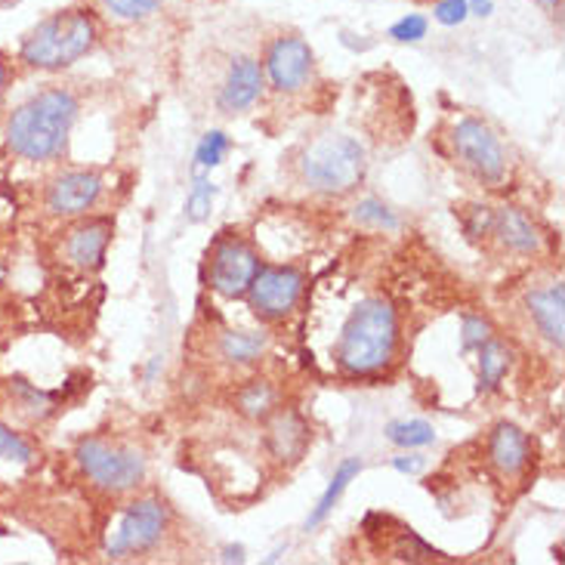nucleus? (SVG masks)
<instances>
[{"mask_svg":"<svg viewBox=\"0 0 565 565\" xmlns=\"http://www.w3.org/2000/svg\"><path fill=\"white\" fill-rule=\"evenodd\" d=\"M529 312L535 319V328L551 340L553 347L565 343V290L563 285H547L529 294Z\"/></svg>","mask_w":565,"mask_h":565,"instance_id":"nucleus-14","label":"nucleus"},{"mask_svg":"<svg viewBox=\"0 0 565 565\" xmlns=\"http://www.w3.org/2000/svg\"><path fill=\"white\" fill-rule=\"evenodd\" d=\"M3 84H7V65L0 60V99H3Z\"/></svg>","mask_w":565,"mask_h":565,"instance_id":"nucleus-35","label":"nucleus"},{"mask_svg":"<svg viewBox=\"0 0 565 565\" xmlns=\"http://www.w3.org/2000/svg\"><path fill=\"white\" fill-rule=\"evenodd\" d=\"M355 220H359V223H371V226H381V230H396L398 226V220L390 214V207L374 199L362 201V204L355 207Z\"/></svg>","mask_w":565,"mask_h":565,"instance_id":"nucleus-27","label":"nucleus"},{"mask_svg":"<svg viewBox=\"0 0 565 565\" xmlns=\"http://www.w3.org/2000/svg\"><path fill=\"white\" fill-rule=\"evenodd\" d=\"M245 297L260 319H285L303 297V276L290 266H260V273L254 276Z\"/></svg>","mask_w":565,"mask_h":565,"instance_id":"nucleus-8","label":"nucleus"},{"mask_svg":"<svg viewBox=\"0 0 565 565\" xmlns=\"http://www.w3.org/2000/svg\"><path fill=\"white\" fill-rule=\"evenodd\" d=\"M93 44H96V19L90 10H62L25 34L19 56L31 68L60 72L75 65L81 56H87Z\"/></svg>","mask_w":565,"mask_h":565,"instance_id":"nucleus-3","label":"nucleus"},{"mask_svg":"<svg viewBox=\"0 0 565 565\" xmlns=\"http://www.w3.org/2000/svg\"><path fill=\"white\" fill-rule=\"evenodd\" d=\"M257 273H260V257L245 242L226 238V242H220L214 247V257H211V288L220 297H230V300L245 297Z\"/></svg>","mask_w":565,"mask_h":565,"instance_id":"nucleus-9","label":"nucleus"},{"mask_svg":"<svg viewBox=\"0 0 565 565\" xmlns=\"http://www.w3.org/2000/svg\"><path fill=\"white\" fill-rule=\"evenodd\" d=\"M300 173L309 189L324 195H343L365 177V149L347 134H324L303 149Z\"/></svg>","mask_w":565,"mask_h":565,"instance_id":"nucleus-4","label":"nucleus"},{"mask_svg":"<svg viewBox=\"0 0 565 565\" xmlns=\"http://www.w3.org/2000/svg\"><path fill=\"white\" fill-rule=\"evenodd\" d=\"M108 13H115L118 19L127 22H139V19H149L158 10L161 0H103Z\"/></svg>","mask_w":565,"mask_h":565,"instance_id":"nucleus-26","label":"nucleus"},{"mask_svg":"<svg viewBox=\"0 0 565 565\" xmlns=\"http://www.w3.org/2000/svg\"><path fill=\"white\" fill-rule=\"evenodd\" d=\"M489 337L491 324L482 316H463V324H460V343H463V350H479Z\"/></svg>","mask_w":565,"mask_h":565,"instance_id":"nucleus-29","label":"nucleus"},{"mask_svg":"<svg viewBox=\"0 0 565 565\" xmlns=\"http://www.w3.org/2000/svg\"><path fill=\"white\" fill-rule=\"evenodd\" d=\"M0 3H10V0H0Z\"/></svg>","mask_w":565,"mask_h":565,"instance_id":"nucleus-36","label":"nucleus"},{"mask_svg":"<svg viewBox=\"0 0 565 565\" xmlns=\"http://www.w3.org/2000/svg\"><path fill=\"white\" fill-rule=\"evenodd\" d=\"M0 458L19 460V463H31V460H34V451H31V445L25 443L22 436H15L13 429L0 424Z\"/></svg>","mask_w":565,"mask_h":565,"instance_id":"nucleus-28","label":"nucleus"},{"mask_svg":"<svg viewBox=\"0 0 565 565\" xmlns=\"http://www.w3.org/2000/svg\"><path fill=\"white\" fill-rule=\"evenodd\" d=\"M433 15H436V22H439V25L455 29V25H460V22H467V19H470V3H467V0H439V3H436V10H433Z\"/></svg>","mask_w":565,"mask_h":565,"instance_id":"nucleus-30","label":"nucleus"},{"mask_svg":"<svg viewBox=\"0 0 565 565\" xmlns=\"http://www.w3.org/2000/svg\"><path fill=\"white\" fill-rule=\"evenodd\" d=\"M309 443V427L303 417L294 412H273L269 414V429H266V445L269 451L281 460H297L306 451Z\"/></svg>","mask_w":565,"mask_h":565,"instance_id":"nucleus-15","label":"nucleus"},{"mask_svg":"<svg viewBox=\"0 0 565 565\" xmlns=\"http://www.w3.org/2000/svg\"><path fill=\"white\" fill-rule=\"evenodd\" d=\"M75 460L96 489L111 491V494L134 491L146 479V458L124 445L81 439L75 448Z\"/></svg>","mask_w":565,"mask_h":565,"instance_id":"nucleus-5","label":"nucleus"},{"mask_svg":"<svg viewBox=\"0 0 565 565\" xmlns=\"http://www.w3.org/2000/svg\"><path fill=\"white\" fill-rule=\"evenodd\" d=\"M164 525H168V510L158 498L134 501L124 510L115 532L108 537L106 553L111 559H124V556H134V553L152 551L164 535Z\"/></svg>","mask_w":565,"mask_h":565,"instance_id":"nucleus-6","label":"nucleus"},{"mask_svg":"<svg viewBox=\"0 0 565 565\" xmlns=\"http://www.w3.org/2000/svg\"><path fill=\"white\" fill-rule=\"evenodd\" d=\"M491 226H494V211H491V207H473L470 216H467V235H470V238L489 235Z\"/></svg>","mask_w":565,"mask_h":565,"instance_id":"nucleus-31","label":"nucleus"},{"mask_svg":"<svg viewBox=\"0 0 565 565\" xmlns=\"http://www.w3.org/2000/svg\"><path fill=\"white\" fill-rule=\"evenodd\" d=\"M451 146H455L460 161L473 170L479 180H486V183H501L504 180V149H501V139L494 137V130L486 121L460 118L455 124V134H451Z\"/></svg>","mask_w":565,"mask_h":565,"instance_id":"nucleus-7","label":"nucleus"},{"mask_svg":"<svg viewBox=\"0 0 565 565\" xmlns=\"http://www.w3.org/2000/svg\"><path fill=\"white\" fill-rule=\"evenodd\" d=\"M537 7L544 10V13H551V15H563V0H537Z\"/></svg>","mask_w":565,"mask_h":565,"instance_id":"nucleus-34","label":"nucleus"},{"mask_svg":"<svg viewBox=\"0 0 565 565\" xmlns=\"http://www.w3.org/2000/svg\"><path fill=\"white\" fill-rule=\"evenodd\" d=\"M510 362H513V352L507 343L489 337L482 347H479V390L489 393L498 383L504 381V374L510 371Z\"/></svg>","mask_w":565,"mask_h":565,"instance_id":"nucleus-19","label":"nucleus"},{"mask_svg":"<svg viewBox=\"0 0 565 565\" xmlns=\"http://www.w3.org/2000/svg\"><path fill=\"white\" fill-rule=\"evenodd\" d=\"M108 238H111V223L108 220H90L84 226H77L68 242H65V254L68 260L81 266V269H96L103 257H106Z\"/></svg>","mask_w":565,"mask_h":565,"instance_id":"nucleus-16","label":"nucleus"},{"mask_svg":"<svg viewBox=\"0 0 565 565\" xmlns=\"http://www.w3.org/2000/svg\"><path fill=\"white\" fill-rule=\"evenodd\" d=\"M398 316L390 300L371 297L350 312L337 340V365L347 374H377L396 359Z\"/></svg>","mask_w":565,"mask_h":565,"instance_id":"nucleus-2","label":"nucleus"},{"mask_svg":"<svg viewBox=\"0 0 565 565\" xmlns=\"http://www.w3.org/2000/svg\"><path fill=\"white\" fill-rule=\"evenodd\" d=\"M309 72H312V46L306 44L303 38L290 34V38H278L276 44L269 46L266 75L278 93L300 90Z\"/></svg>","mask_w":565,"mask_h":565,"instance_id":"nucleus-10","label":"nucleus"},{"mask_svg":"<svg viewBox=\"0 0 565 565\" xmlns=\"http://www.w3.org/2000/svg\"><path fill=\"white\" fill-rule=\"evenodd\" d=\"M214 195L216 189L204 177L199 173V180L192 185V195L185 201V216H189V223H201V220H207L211 216V207H214Z\"/></svg>","mask_w":565,"mask_h":565,"instance_id":"nucleus-23","label":"nucleus"},{"mask_svg":"<svg viewBox=\"0 0 565 565\" xmlns=\"http://www.w3.org/2000/svg\"><path fill=\"white\" fill-rule=\"evenodd\" d=\"M263 90V68L260 62L250 56H238L232 62L226 84L220 90V106L226 111H245L257 103V96Z\"/></svg>","mask_w":565,"mask_h":565,"instance_id":"nucleus-12","label":"nucleus"},{"mask_svg":"<svg viewBox=\"0 0 565 565\" xmlns=\"http://www.w3.org/2000/svg\"><path fill=\"white\" fill-rule=\"evenodd\" d=\"M77 99L68 90H44L15 108L7 121V146L25 161H50L65 149Z\"/></svg>","mask_w":565,"mask_h":565,"instance_id":"nucleus-1","label":"nucleus"},{"mask_svg":"<svg viewBox=\"0 0 565 565\" xmlns=\"http://www.w3.org/2000/svg\"><path fill=\"white\" fill-rule=\"evenodd\" d=\"M424 467H427V460L417 458V455H402V458H393V470H398V473H405V476L420 473Z\"/></svg>","mask_w":565,"mask_h":565,"instance_id":"nucleus-32","label":"nucleus"},{"mask_svg":"<svg viewBox=\"0 0 565 565\" xmlns=\"http://www.w3.org/2000/svg\"><path fill=\"white\" fill-rule=\"evenodd\" d=\"M278 408V390L269 381H250L238 393V412L254 420H263Z\"/></svg>","mask_w":565,"mask_h":565,"instance_id":"nucleus-21","label":"nucleus"},{"mask_svg":"<svg viewBox=\"0 0 565 565\" xmlns=\"http://www.w3.org/2000/svg\"><path fill=\"white\" fill-rule=\"evenodd\" d=\"M470 3V15H491L494 3L491 0H467Z\"/></svg>","mask_w":565,"mask_h":565,"instance_id":"nucleus-33","label":"nucleus"},{"mask_svg":"<svg viewBox=\"0 0 565 565\" xmlns=\"http://www.w3.org/2000/svg\"><path fill=\"white\" fill-rule=\"evenodd\" d=\"M491 232H494L510 250H516V254H537V250H541V235H537L535 223L522 214V211H516V207H501V211H494V226H491Z\"/></svg>","mask_w":565,"mask_h":565,"instance_id":"nucleus-17","label":"nucleus"},{"mask_svg":"<svg viewBox=\"0 0 565 565\" xmlns=\"http://www.w3.org/2000/svg\"><path fill=\"white\" fill-rule=\"evenodd\" d=\"M362 473V460L359 458H347L340 467H337L334 479H331V486L324 489V494L319 498V504H316V510L309 513V520H306V529L312 532V529H319L321 522L331 516V510H334V504L340 501V494L350 489V482L355 479V476Z\"/></svg>","mask_w":565,"mask_h":565,"instance_id":"nucleus-18","label":"nucleus"},{"mask_svg":"<svg viewBox=\"0 0 565 565\" xmlns=\"http://www.w3.org/2000/svg\"><path fill=\"white\" fill-rule=\"evenodd\" d=\"M489 458L498 467V473L520 476L532 458L529 436L516 424H498L489 439Z\"/></svg>","mask_w":565,"mask_h":565,"instance_id":"nucleus-13","label":"nucleus"},{"mask_svg":"<svg viewBox=\"0 0 565 565\" xmlns=\"http://www.w3.org/2000/svg\"><path fill=\"white\" fill-rule=\"evenodd\" d=\"M383 433L398 448H427L436 443V429L429 427L427 420H393Z\"/></svg>","mask_w":565,"mask_h":565,"instance_id":"nucleus-22","label":"nucleus"},{"mask_svg":"<svg viewBox=\"0 0 565 565\" xmlns=\"http://www.w3.org/2000/svg\"><path fill=\"white\" fill-rule=\"evenodd\" d=\"M230 152V137L223 134V130H211V134H204V139L199 142V152H195V164L204 170L216 168L223 158Z\"/></svg>","mask_w":565,"mask_h":565,"instance_id":"nucleus-24","label":"nucleus"},{"mask_svg":"<svg viewBox=\"0 0 565 565\" xmlns=\"http://www.w3.org/2000/svg\"><path fill=\"white\" fill-rule=\"evenodd\" d=\"M269 347V337L263 331H230L220 340V352L223 359L230 362H238V365H247V362H257L263 352Z\"/></svg>","mask_w":565,"mask_h":565,"instance_id":"nucleus-20","label":"nucleus"},{"mask_svg":"<svg viewBox=\"0 0 565 565\" xmlns=\"http://www.w3.org/2000/svg\"><path fill=\"white\" fill-rule=\"evenodd\" d=\"M427 29H429L427 15L408 13V15H402L396 25L390 29V38L398 41V44H417V41H424V38H427Z\"/></svg>","mask_w":565,"mask_h":565,"instance_id":"nucleus-25","label":"nucleus"},{"mask_svg":"<svg viewBox=\"0 0 565 565\" xmlns=\"http://www.w3.org/2000/svg\"><path fill=\"white\" fill-rule=\"evenodd\" d=\"M99 195H103V180L96 173L72 170V173H62L53 180L50 192H46V207L62 216L87 214L99 201Z\"/></svg>","mask_w":565,"mask_h":565,"instance_id":"nucleus-11","label":"nucleus"}]
</instances>
